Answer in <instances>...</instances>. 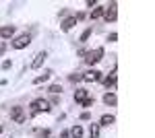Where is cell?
I'll return each mask as SVG.
<instances>
[{"label": "cell", "instance_id": "9c48e42d", "mask_svg": "<svg viewBox=\"0 0 155 138\" xmlns=\"http://www.w3.org/2000/svg\"><path fill=\"white\" fill-rule=\"evenodd\" d=\"M12 35H15V27H12V25H6V27L0 29V37H2V39H11Z\"/></svg>", "mask_w": 155, "mask_h": 138}, {"label": "cell", "instance_id": "484cf974", "mask_svg": "<svg viewBox=\"0 0 155 138\" xmlns=\"http://www.w3.org/2000/svg\"><path fill=\"white\" fill-rule=\"evenodd\" d=\"M87 6H89V8H95L97 2H95V0H87Z\"/></svg>", "mask_w": 155, "mask_h": 138}, {"label": "cell", "instance_id": "d6986e66", "mask_svg": "<svg viewBox=\"0 0 155 138\" xmlns=\"http://www.w3.org/2000/svg\"><path fill=\"white\" fill-rule=\"evenodd\" d=\"M48 91L52 93V95H58V93H62V87H60V85H52Z\"/></svg>", "mask_w": 155, "mask_h": 138}, {"label": "cell", "instance_id": "ac0fdd59", "mask_svg": "<svg viewBox=\"0 0 155 138\" xmlns=\"http://www.w3.org/2000/svg\"><path fill=\"white\" fill-rule=\"evenodd\" d=\"M91 33H93V29H91V27H87V29L83 31V35H81V39H79V41H81V43H85V41L89 39V35H91Z\"/></svg>", "mask_w": 155, "mask_h": 138}, {"label": "cell", "instance_id": "7c38bea8", "mask_svg": "<svg viewBox=\"0 0 155 138\" xmlns=\"http://www.w3.org/2000/svg\"><path fill=\"white\" fill-rule=\"evenodd\" d=\"M68 136L71 138H83V128L81 126H72L71 130H68Z\"/></svg>", "mask_w": 155, "mask_h": 138}, {"label": "cell", "instance_id": "e0dca14e", "mask_svg": "<svg viewBox=\"0 0 155 138\" xmlns=\"http://www.w3.org/2000/svg\"><path fill=\"white\" fill-rule=\"evenodd\" d=\"M99 17H104V8H101V6H95V8L91 11V19H99Z\"/></svg>", "mask_w": 155, "mask_h": 138}, {"label": "cell", "instance_id": "4fadbf2b", "mask_svg": "<svg viewBox=\"0 0 155 138\" xmlns=\"http://www.w3.org/2000/svg\"><path fill=\"white\" fill-rule=\"evenodd\" d=\"M104 103L106 105H116L118 103V97H116L114 93H106V95H104Z\"/></svg>", "mask_w": 155, "mask_h": 138}, {"label": "cell", "instance_id": "30bf717a", "mask_svg": "<svg viewBox=\"0 0 155 138\" xmlns=\"http://www.w3.org/2000/svg\"><path fill=\"white\" fill-rule=\"evenodd\" d=\"M87 97H89L87 89H77V91H74V101H77V103H83Z\"/></svg>", "mask_w": 155, "mask_h": 138}, {"label": "cell", "instance_id": "5bb4252c", "mask_svg": "<svg viewBox=\"0 0 155 138\" xmlns=\"http://www.w3.org/2000/svg\"><path fill=\"white\" fill-rule=\"evenodd\" d=\"M52 74H54L52 70H46V72H44L41 76H37V79H33V85H41V82H46V81L50 79V76H52Z\"/></svg>", "mask_w": 155, "mask_h": 138}, {"label": "cell", "instance_id": "603a6c76", "mask_svg": "<svg viewBox=\"0 0 155 138\" xmlns=\"http://www.w3.org/2000/svg\"><path fill=\"white\" fill-rule=\"evenodd\" d=\"M81 120H83V122L91 120V114H89V111H83V114H81Z\"/></svg>", "mask_w": 155, "mask_h": 138}, {"label": "cell", "instance_id": "3957f363", "mask_svg": "<svg viewBox=\"0 0 155 138\" xmlns=\"http://www.w3.org/2000/svg\"><path fill=\"white\" fill-rule=\"evenodd\" d=\"M104 19H106L107 23L118 19V4H116V2H112L110 6H106V8H104Z\"/></svg>", "mask_w": 155, "mask_h": 138}, {"label": "cell", "instance_id": "cb8c5ba5", "mask_svg": "<svg viewBox=\"0 0 155 138\" xmlns=\"http://www.w3.org/2000/svg\"><path fill=\"white\" fill-rule=\"evenodd\" d=\"M11 66H12V62H11V60H4V62H2V68H4V70H8Z\"/></svg>", "mask_w": 155, "mask_h": 138}, {"label": "cell", "instance_id": "5b68a950", "mask_svg": "<svg viewBox=\"0 0 155 138\" xmlns=\"http://www.w3.org/2000/svg\"><path fill=\"white\" fill-rule=\"evenodd\" d=\"M11 117L17 122V124H23V122H25V111H23V107H12V109H11Z\"/></svg>", "mask_w": 155, "mask_h": 138}, {"label": "cell", "instance_id": "2e32d148", "mask_svg": "<svg viewBox=\"0 0 155 138\" xmlns=\"http://www.w3.org/2000/svg\"><path fill=\"white\" fill-rule=\"evenodd\" d=\"M89 136L91 138H99V126H97V124H91V128H89Z\"/></svg>", "mask_w": 155, "mask_h": 138}, {"label": "cell", "instance_id": "f1b7e54d", "mask_svg": "<svg viewBox=\"0 0 155 138\" xmlns=\"http://www.w3.org/2000/svg\"><path fill=\"white\" fill-rule=\"evenodd\" d=\"M0 134H2V126H0Z\"/></svg>", "mask_w": 155, "mask_h": 138}, {"label": "cell", "instance_id": "7402d4cb", "mask_svg": "<svg viewBox=\"0 0 155 138\" xmlns=\"http://www.w3.org/2000/svg\"><path fill=\"white\" fill-rule=\"evenodd\" d=\"M81 105H83V107H91V105H93V97H87Z\"/></svg>", "mask_w": 155, "mask_h": 138}, {"label": "cell", "instance_id": "9a60e30c", "mask_svg": "<svg viewBox=\"0 0 155 138\" xmlns=\"http://www.w3.org/2000/svg\"><path fill=\"white\" fill-rule=\"evenodd\" d=\"M104 85H106L107 89H110V87H116V68L112 70V74H110L106 81H104Z\"/></svg>", "mask_w": 155, "mask_h": 138}, {"label": "cell", "instance_id": "44dd1931", "mask_svg": "<svg viewBox=\"0 0 155 138\" xmlns=\"http://www.w3.org/2000/svg\"><path fill=\"white\" fill-rule=\"evenodd\" d=\"M68 79H71V82H77V81H83V74H79V72H77V74H71V76H68Z\"/></svg>", "mask_w": 155, "mask_h": 138}, {"label": "cell", "instance_id": "8992f818", "mask_svg": "<svg viewBox=\"0 0 155 138\" xmlns=\"http://www.w3.org/2000/svg\"><path fill=\"white\" fill-rule=\"evenodd\" d=\"M83 81H85V82L101 81V72H97V70H89V72H85V74H83Z\"/></svg>", "mask_w": 155, "mask_h": 138}, {"label": "cell", "instance_id": "277c9868", "mask_svg": "<svg viewBox=\"0 0 155 138\" xmlns=\"http://www.w3.org/2000/svg\"><path fill=\"white\" fill-rule=\"evenodd\" d=\"M29 43H31V35L23 33V35H19V37L12 41V47H15V50H23V47H27Z\"/></svg>", "mask_w": 155, "mask_h": 138}, {"label": "cell", "instance_id": "ba28073f", "mask_svg": "<svg viewBox=\"0 0 155 138\" xmlns=\"http://www.w3.org/2000/svg\"><path fill=\"white\" fill-rule=\"evenodd\" d=\"M46 60H48V54H46V52H39V54H37V56H35V60L31 62V68H33V70L41 68V64H44Z\"/></svg>", "mask_w": 155, "mask_h": 138}, {"label": "cell", "instance_id": "7a4b0ae2", "mask_svg": "<svg viewBox=\"0 0 155 138\" xmlns=\"http://www.w3.org/2000/svg\"><path fill=\"white\" fill-rule=\"evenodd\" d=\"M50 109H52L50 101H46V99H35L31 103V115H37V114H41V111H50Z\"/></svg>", "mask_w": 155, "mask_h": 138}, {"label": "cell", "instance_id": "ffe728a7", "mask_svg": "<svg viewBox=\"0 0 155 138\" xmlns=\"http://www.w3.org/2000/svg\"><path fill=\"white\" fill-rule=\"evenodd\" d=\"M35 134L39 138H50V136H52V134H50V130H35Z\"/></svg>", "mask_w": 155, "mask_h": 138}, {"label": "cell", "instance_id": "83f0119b", "mask_svg": "<svg viewBox=\"0 0 155 138\" xmlns=\"http://www.w3.org/2000/svg\"><path fill=\"white\" fill-rule=\"evenodd\" d=\"M4 50H6V46H4V43H2V46H0V56H2V54H4Z\"/></svg>", "mask_w": 155, "mask_h": 138}, {"label": "cell", "instance_id": "4316f807", "mask_svg": "<svg viewBox=\"0 0 155 138\" xmlns=\"http://www.w3.org/2000/svg\"><path fill=\"white\" fill-rule=\"evenodd\" d=\"M60 138H71V136H68V132L64 130V132H60Z\"/></svg>", "mask_w": 155, "mask_h": 138}, {"label": "cell", "instance_id": "8fae6325", "mask_svg": "<svg viewBox=\"0 0 155 138\" xmlns=\"http://www.w3.org/2000/svg\"><path fill=\"white\" fill-rule=\"evenodd\" d=\"M114 122H116V117H114L112 114H106V115H101V120H99L97 126H112Z\"/></svg>", "mask_w": 155, "mask_h": 138}, {"label": "cell", "instance_id": "52a82bcc", "mask_svg": "<svg viewBox=\"0 0 155 138\" xmlns=\"http://www.w3.org/2000/svg\"><path fill=\"white\" fill-rule=\"evenodd\" d=\"M74 25H77V17L72 14V17H66V19L60 23V29H62V31H71Z\"/></svg>", "mask_w": 155, "mask_h": 138}, {"label": "cell", "instance_id": "6da1fadb", "mask_svg": "<svg viewBox=\"0 0 155 138\" xmlns=\"http://www.w3.org/2000/svg\"><path fill=\"white\" fill-rule=\"evenodd\" d=\"M85 62L89 64V66H93V64H97L101 58H104V47H95V50H91V52H87L85 54Z\"/></svg>", "mask_w": 155, "mask_h": 138}, {"label": "cell", "instance_id": "d4e9b609", "mask_svg": "<svg viewBox=\"0 0 155 138\" xmlns=\"http://www.w3.org/2000/svg\"><path fill=\"white\" fill-rule=\"evenodd\" d=\"M118 39V33H110L107 35V41H116Z\"/></svg>", "mask_w": 155, "mask_h": 138}]
</instances>
